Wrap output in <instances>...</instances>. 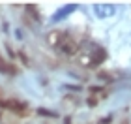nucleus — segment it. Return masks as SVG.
I'll return each mask as SVG.
<instances>
[{
    "label": "nucleus",
    "mask_w": 131,
    "mask_h": 124,
    "mask_svg": "<svg viewBox=\"0 0 131 124\" xmlns=\"http://www.w3.org/2000/svg\"><path fill=\"white\" fill-rule=\"evenodd\" d=\"M94 11L97 13V17H111V15H114V6L112 4H96Z\"/></svg>",
    "instance_id": "f257e3e1"
},
{
    "label": "nucleus",
    "mask_w": 131,
    "mask_h": 124,
    "mask_svg": "<svg viewBox=\"0 0 131 124\" xmlns=\"http://www.w3.org/2000/svg\"><path fill=\"white\" fill-rule=\"evenodd\" d=\"M0 70H2V72H6V73H15V68H11L2 56H0Z\"/></svg>",
    "instance_id": "f03ea898"
}]
</instances>
